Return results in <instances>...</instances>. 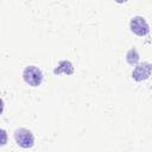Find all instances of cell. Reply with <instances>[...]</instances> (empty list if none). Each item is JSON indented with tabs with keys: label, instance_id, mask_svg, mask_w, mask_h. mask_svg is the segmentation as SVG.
<instances>
[{
	"label": "cell",
	"instance_id": "obj_2",
	"mask_svg": "<svg viewBox=\"0 0 152 152\" xmlns=\"http://www.w3.org/2000/svg\"><path fill=\"white\" fill-rule=\"evenodd\" d=\"M14 140L17 142L18 146L23 147V148H31L34 145V137L32 134V132L27 128H17L14 131Z\"/></svg>",
	"mask_w": 152,
	"mask_h": 152
},
{
	"label": "cell",
	"instance_id": "obj_1",
	"mask_svg": "<svg viewBox=\"0 0 152 152\" xmlns=\"http://www.w3.org/2000/svg\"><path fill=\"white\" fill-rule=\"evenodd\" d=\"M23 78L25 83L31 87H38L43 82V72L36 65H28L23 71Z\"/></svg>",
	"mask_w": 152,
	"mask_h": 152
},
{
	"label": "cell",
	"instance_id": "obj_4",
	"mask_svg": "<svg viewBox=\"0 0 152 152\" xmlns=\"http://www.w3.org/2000/svg\"><path fill=\"white\" fill-rule=\"evenodd\" d=\"M151 72H152V66H151V64L145 62V63L138 64V65L133 69V71H132V77H133L135 81L141 82V81L148 78L150 75H151Z\"/></svg>",
	"mask_w": 152,
	"mask_h": 152
},
{
	"label": "cell",
	"instance_id": "obj_5",
	"mask_svg": "<svg viewBox=\"0 0 152 152\" xmlns=\"http://www.w3.org/2000/svg\"><path fill=\"white\" fill-rule=\"evenodd\" d=\"M53 74H66V75H72L74 74V65L69 61H61L58 65L53 69Z\"/></svg>",
	"mask_w": 152,
	"mask_h": 152
},
{
	"label": "cell",
	"instance_id": "obj_7",
	"mask_svg": "<svg viewBox=\"0 0 152 152\" xmlns=\"http://www.w3.org/2000/svg\"><path fill=\"white\" fill-rule=\"evenodd\" d=\"M151 66H152V64H151Z\"/></svg>",
	"mask_w": 152,
	"mask_h": 152
},
{
	"label": "cell",
	"instance_id": "obj_6",
	"mask_svg": "<svg viewBox=\"0 0 152 152\" xmlns=\"http://www.w3.org/2000/svg\"><path fill=\"white\" fill-rule=\"evenodd\" d=\"M139 58H140V56H139V52H138V50H137L135 48H132V49L127 52V55H126V61H127V63L131 64V65L137 64L138 61H139Z\"/></svg>",
	"mask_w": 152,
	"mask_h": 152
},
{
	"label": "cell",
	"instance_id": "obj_3",
	"mask_svg": "<svg viewBox=\"0 0 152 152\" xmlns=\"http://www.w3.org/2000/svg\"><path fill=\"white\" fill-rule=\"evenodd\" d=\"M129 28L134 34H137L139 37H144L150 32V26H148L146 19L140 15H135L131 19Z\"/></svg>",
	"mask_w": 152,
	"mask_h": 152
}]
</instances>
